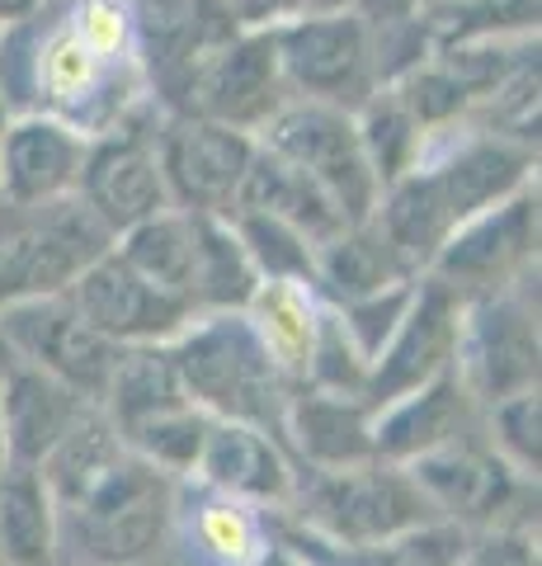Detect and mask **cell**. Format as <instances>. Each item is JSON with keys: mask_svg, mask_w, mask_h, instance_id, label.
Masks as SVG:
<instances>
[{"mask_svg": "<svg viewBox=\"0 0 542 566\" xmlns=\"http://www.w3.org/2000/svg\"><path fill=\"white\" fill-rule=\"evenodd\" d=\"M259 289L246 251L226 218L199 212V264H194V312H246Z\"/></svg>", "mask_w": 542, "mask_h": 566, "instance_id": "1f68e13d", "label": "cell"}, {"mask_svg": "<svg viewBox=\"0 0 542 566\" xmlns=\"http://www.w3.org/2000/svg\"><path fill=\"white\" fill-rule=\"evenodd\" d=\"M458 322H463V303L453 297L444 283H434L419 274L415 279V297L401 326L392 331V340L382 345V354L369 364V382H363V406L382 411L401 397L429 387L434 378L453 374L458 359Z\"/></svg>", "mask_w": 542, "mask_h": 566, "instance_id": "2e32d148", "label": "cell"}, {"mask_svg": "<svg viewBox=\"0 0 542 566\" xmlns=\"http://www.w3.org/2000/svg\"><path fill=\"white\" fill-rule=\"evenodd\" d=\"M481 434L519 476L538 482V472H542V397H538V387L486 406Z\"/></svg>", "mask_w": 542, "mask_h": 566, "instance_id": "d590c367", "label": "cell"}, {"mask_svg": "<svg viewBox=\"0 0 542 566\" xmlns=\"http://www.w3.org/2000/svg\"><path fill=\"white\" fill-rule=\"evenodd\" d=\"M538 270V185L519 189L514 199L467 218L458 232L434 251L425 264V279L444 283V289L471 303V297L500 293L519 283L523 274Z\"/></svg>", "mask_w": 542, "mask_h": 566, "instance_id": "7c38bea8", "label": "cell"}, {"mask_svg": "<svg viewBox=\"0 0 542 566\" xmlns=\"http://www.w3.org/2000/svg\"><path fill=\"white\" fill-rule=\"evenodd\" d=\"M255 142L302 170L344 212V222H369L378 212L382 185L369 166V151L359 142V123L349 109L317 104V99H288L255 133Z\"/></svg>", "mask_w": 542, "mask_h": 566, "instance_id": "9c48e42d", "label": "cell"}, {"mask_svg": "<svg viewBox=\"0 0 542 566\" xmlns=\"http://www.w3.org/2000/svg\"><path fill=\"white\" fill-rule=\"evenodd\" d=\"M538 270L523 274L519 283L486 297L463 303L458 322V359L453 374L463 378L467 397L481 406H496L514 392L538 387Z\"/></svg>", "mask_w": 542, "mask_h": 566, "instance_id": "30bf717a", "label": "cell"}, {"mask_svg": "<svg viewBox=\"0 0 542 566\" xmlns=\"http://www.w3.org/2000/svg\"><path fill=\"white\" fill-rule=\"evenodd\" d=\"M156 151H161V175L174 208L226 218L251 170L255 137L222 128V123L199 114H161Z\"/></svg>", "mask_w": 542, "mask_h": 566, "instance_id": "9a60e30c", "label": "cell"}, {"mask_svg": "<svg viewBox=\"0 0 542 566\" xmlns=\"http://www.w3.org/2000/svg\"><path fill=\"white\" fill-rule=\"evenodd\" d=\"M114 251L124 255L151 289H161L174 303L194 312V264H199V212L166 208L151 222L132 227L128 237L114 241ZM199 316V312H194Z\"/></svg>", "mask_w": 542, "mask_h": 566, "instance_id": "f1b7e54d", "label": "cell"}, {"mask_svg": "<svg viewBox=\"0 0 542 566\" xmlns=\"http://www.w3.org/2000/svg\"><path fill=\"white\" fill-rule=\"evenodd\" d=\"M0 349L10 359L33 364L47 378L66 382L85 401H99L109 368L118 359V345L104 340L66 293L0 303Z\"/></svg>", "mask_w": 542, "mask_h": 566, "instance_id": "4fadbf2b", "label": "cell"}, {"mask_svg": "<svg viewBox=\"0 0 542 566\" xmlns=\"http://www.w3.org/2000/svg\"><path fill=\"white\" fill-rule=\"evenodd\" d=\"M66 297L76 303V312L91 322L109 345H170L189 322L194 312L184 303H174L161 289L132 270V264L118 255V251H104L91 270H85Z\"/></svg>", "mask_w": 542, "mask_h": 566, "instance_id": "e0dca14e", "label": "cell"}, {"mask_svg": "<svg viewBox=\"0 0 542 566\" xmlns=\"http://www.w3.org/2000/svg\"><path fill=\"white\" fill-rule=\"evenodd\" d=\"M0 382H6V349H0ZM6 424H0V472H6Z\"/></svg>", "mask_w": 542, "mask_h": 566, "instance_id": "b9f144b4", "label": "cell"}, {"mask_svg": "<svg viewBox=\"0 0 542 566\" xmlns=\"http://www.w3.org/2000/svg\"><path fill=\"white\" fill-rule=\"evenodd\" d=\"M321 312L326 303L317 297L311 283H259L255 297L246 303V322L259 335V345L269 349V359L278 364L293 387L307 382V364H311V345L321 331Z\"/></svg>", "mask_w": 542, "mask_h": 566, "instance_id": "4316f807", "label": "cell"}, {"mask_svg": "<svg viewBox=\"0 0 542 566\" xmlns=\"http://www.w3.org/2000/svg\"><path fill=\"white\" fill-rule=\"evenodd\" d=\"M104 251L114 237L76 193L43 208L0 203V303L66 293Z\"/></svg>", "mask_w": 542, "mask_h": 566, "instance_id": "52a82bcc", "label": "cell"}, {"mask_svg": "<svg viewBox=\"0 0 542 566\" xmlns=\"http://www.w3.org/2000/svg\"><path fill=\"white\" fill-rule=\"evenodd\" d=\"M336 10H359V0H274V20H288V14H336Z\"/></svg>", "mask_w": 542, "mask_h": 566, "instance_id": "74e56055", "label": "cell"}, {"mask_svg": "<svg viewBox=\"0 0 542 566\" xmlns=\"http://www.w3.org/2000/svg\"><path fill=\"white\" fill-rule=\"evenodd\" d=\"M174 491V476L128 453L95 495L57 515L62 566H156L170 534Z\"/></svg>", "mask_w": 542, "mask_h": 566, "instance_id": "5b68a950", "label": "cell"}, {"mask_svg": "<svg viewBox=\"0 0 542 566\" xmlns=\"http://www.w3.org/2000/svg\"><path fill=\"white\" fill-rule=\"evenodd\" d=\"M354 123H359V142H363V151H369V166H373L382 189L392 180H401L429 147V137L419 133V123L401 109L382 85L354 109Z\"/></svg>", "mask_w": 542, "mask_h": 566, "instance_id": "d6a6232c", "label": "cell"}, {"mask_svg": "<svg viewBox=\"0 0 542 566\" xmlns=\"http://www.w3.org/2000/svg\"><path fill=\"white\" fill-rule=\"evenodd\" d=\"M0 104L6 114L57 118L81 137L151 104L132 0H47L24 24L0 29Z\"/></svg>", "mask_w": 542, "mask_h": 566, "instance_id": "6da1fadb", "label": "cell"}, {"mask_svg": "<svg viewBox=\"0 0 542 566\" xmlns=\"http://www.w3.org/2000/svg\"><path fill=\"white\" fill-rule=\"evenodd\" d=\"M166 349L184 382V397L203 416L255 424V430H265L284 444L293 382L278 374L269 349L251 331L246 312H203Z\"/></svg>", "mask_w": 542, "mask_h": 566, "instance_id": "3957f363", "label": "cell"}, {"mask_svg": "<svg viewBox=\"0 0 542 566\" xmlns=\"http://www.w3.org/2000/svg\"><path fill=\"white\" fill-rule=\"evenodd\" d=\"M66 382L39 374L24 359L6 354V382H0V424H6V463L10 468H39L52 453V444L91 411Z\"/></svg>", "mask_w": 542, "mask_h": 566, "instance_id": "603a6c76", "label": "cell"}, {"mask_svg": "<svg viewBox=\"0 0 542 566\" xmlns=\"http://www.w3.org/2000/svg\"><path fill=\"white\" fill-rule=\"evenodd\" d=\"M95 406L109 416L118 439H124L142 420L166 416L174 406H189V397H184V382L174 374L166 345H124Z\"/></svg>", "mask_w": 542, "mask_h": 566, "instance_id": "83f0119b", "label": "cell"}, {"mask_svg": "<svg viewBox=\"0 0 542 566\" xmlns=\"http://www.w3.org/2000/svg\"><path fill=\"white\" fill-rule=\"evenodd\" d=\"M91 137L43 114H10L0 128V203L43 208L72 199Z\"/></svg>", "mask_w": 542, "mask_h": 566, "instance_id": "d6986e66", "label": "cell"}, {"mask_svg": "<svg viewBox=\"0 0 542 566\" xmlns=\"http://www.w3.org/2000/svg\"><path fill=\"white\" fill-rule=\"evenodd\" d=\"M236 10H246L255 24H265V20H274V0H232Z\"/></svg>", "mask_w": 542, "mask_h": 566, "instance_id": "60d3db41", "label": "cell"}, {"mask_svg": "<svg viewBox=\"0 0 542 566\" xmlns=\"http://www.w3.org/2000/svg\"><path fill=\"white\" fill-rule=\"evenodd\" d=\"M124 458H128V449L109 424V416H104L99 406H91V411L52 444V453L33 472H39L47 501L57 505V515H62V510H76L85 495H95L104 482H109Z\"/></svg>", "mask_w": 542, "mask_h": 566, "instance_id": "484cf974", "label": "cell"}, {"mask_svg": "<svg viewBox=\"0 0 542 566\" xmlns=\"http://www.w3.org/2000/svg\"><path fill=\"white\" fill-rule=\"evenodd\" d=\"M471 430H481V406L467 397L458 374H444L419 392L373 411V458L406 468Z\"/></svg>", "mask_w": 542, "mask_h": 566, "instance_id": "44dd1931", "label": "cell"}, {"mask_svg": "<svg viewBox=\"0 0 542 566\" xmlns=\"http://www.w3.org/2000/svg\"><path fill=\"white\" fill-rule=\"evenodd\" d=\"M415 6H419V10H429V6H448V0H415Z\"/></svg>", "mask_w": 542, "mask_h": 566, "instance_id": "7bdbcfd3", "label": "cell"}, {"mask_svg": "<svg viewBox=\"0 0 542 566\" xmlns=\"http://www.w3.org/2000/svg\"><path fill=\"white\" fill-rule=\"evenodd\" d=\"M293 99H317L354 114L378 91V39L363 10L265 20Z\"/></svg>", "mask_w": 542, "mask_h": 566, "instance_id": "ba28073f", "label": "cell"}, {"mask_svg": "<svg viewBox=\"0 0 542 566\" xmlns=\"http://www.w3.org/2000/svg\"><path fill=\"white\" fill-rule=\"evenodd\" d=\"M232 212H265L274 222H288L293 232H302L311 245H326L330 237L344 232V212L326 199V193L307 180L297 166H288L284 156L265 151L255 142V156H251V170L236 189V203ZM226 212V218H232Z\"/></svg>", "mask_w": 542, "mask_h": 566, "instance_id": "d4e9b609", "label": "cell"}, {"mask_svg": "<svg viewBox=\"0 0 542 566\" xmlns=\"http://www.w3.org/2000/svg\"><path fill=\"white\" fill-rule=\"evenodd\" d=\"M0 566H62L57 505L33 468L0 472Z\"/></svg>", "mask_w": 542, "mask_h": 566, "instance_id": "f546056e", "label": "cell"}, {"mask_svg": "<svg viewBox=\"0 0 542 566\" xmlns=\"http://www.w3.org/2000/svg\"><path fill=\"white\" fill-rule=\"evenodd\" d=\"M161 114L166 109H156V99H151L137 114H128L118 128L91 137V151H85L76 199L95 212L99 227L114 241L128 237L132 227L151 222L156 212L174 208L166 175H161V151H156Z\"/></svg>", "mask_w": 542, "mask_h": 566, "instance_id": "8fae6325", "label": "cell"}, {"mask_svg": "<svg viewBox=\"0 0 542 566\" xmlns=\"http://www.w3.org/2000/svg\"><path fill=\"white\" fill-rule=\"evenodd\" d=\"M411 297H415V279L411 283H396V289H387V293H373V297H359V303L336 307V316H340L344 331H349V340L359 345V354L369 364L382 354V345L392 340V331L401 326V316H406Z\"/></svg>", "mask_w": 542, "mask_h": 566, "instance_id": "8d00e7d4", "label": "cell"}, {"mask_svg": "<svg viewBox=\"0 0 542 566\" xmlns=\"http://www.w3.org/2000/svg\"><path fill=\"white\" fill-rule=\"evenodd\" d=\"M415 486L425 491L434 520L463 534H491V528H538V482L519 476L504 458L471 430L453 444L406 463Z\"/></svg>", "mask_w": 542, "mask_h": 566, "instance_id": "8992f818", "label": "cell"}, {"mask_svg": "<svg viewBox=\"0 0 542 566\" xmlns=\"http://www.w3.org/2000/svg\"><path fill=\"white\" fill-rule=\"evenodd\" d=\"M189 482H199L217 495H232V501H246L269 515V510H288L297 468L274 434L255 430V424L213 420Z\"/></svg>", "mask_w": 542, "mask_h": 566, "instance_id": "ffe728a7", "label": "cell"}, {"mask_svg": "<svg viewBox=\"0 0 542 566\" xmlns=\"http://www.w3.org/2000/svg\"><path fill=\"white\" fill-rule=\"evenodd\" d=\"M288 515L302 538L330 553H349V547H369L415 524H429L434 510L406 468L369 458L336 472H297Z\"/></svg>", "mask_w": 542, "mask_h": 566, "instance_id": "277c9868", "label": "cell"}, {"mask_svg": "<svg viewBox=\"0 0 542 566\" xmlns=\"http://www.w3.org/2000/svg\"><path fill=\"white\" fill-rule=\"evenodd\" d=\"M419 279L406 255L387 241V232L369 218V222H349L340 237H330L317 245V264H311V289L326 307H344L359 297L387 293L396 283Z\"/></svg>", "mask_w": 542, "mask_h": 566, "instance_id": "cb8c5ba5", "label": "cell"}, {"mask_svg": "<svg viewBox=\"0 0 542 566\" xmlns=\"http://www.w3.org/2000/svg\"><path fill=\"white\" fill-rule=\"evenodd\" d=\"M47 6V0H0V29H10V24H24L29 14H39Z\"/></svg>", "mask_w": 542, "mask_h": 566, "instance_id": "f35d334b", "label": "cell"}, {"mask_svg": "<svg viewBox=\"0 0 542 566\" xmlns=\"http://www.w3.org/2000/svg\"><path fill=\"white\" fill-rule=\"evenodd\" d=\"M284 449L297 472H336L373 458V411L359 397L293 387Z\"/></svg>", "mask_w": 542, "mask_h": 566, "instance_id": "7402d4cb", "label": "cell"}, {"mask_svg": "<svg viewBox=\"0 0 542 566\" xmlns=\"http://www.w3.org/2000/svg\"><path fill=\"white\" fill-rule=\"evenodd\" d=\"M269 553L274 547H269L265 510L217 495L199 482H180L161 557H174L180 566H189L194 557L203 566H265Z\"/></svg>", "mask_w": 542, "mask_h": 566, "instance_id": "ac0fdd59", "label": "cell"}, {"mask_svg": "<svg viewBox=\"0 0 542 566\" xmlns=\"http://www.w3.org/2000/svg\"><path fill=\"white\" fill-rule=\"evenodd\" d=\"M232 232L246 251L251 270L259 283H311V264H317V245L288 222H274L265 212H232Z\"/></svg>", "mask_w": 542, "mask_h": 566, "instance_id": "e575fe53", "label": "cell"}, {"mask_svg": "<svg viewBox=\"0 0 542 566\" xmlns=\"http://www.w3.org/2000/svg\"><path fill=\"white\" fill-rule=\"evenodd\" d=\"M467 538L463 528H453L444 520H429V524H415L406 534L396 538H382V543H369V547H349V553H330L321 547V557H311V566H463V553H467Z\"/></svg>", "mask_w": 542, "mask_h": 566, "instance_id": "836d02e7", "label": "cell"}, {"mask_svg": "<svg viewBox=\"0 0 542 566\" xmlns=\"http://www.w3.org/2000/svg\"><path fill=\"white\" fill-rule=\"evenodd\" d=\"M538 6L542 0H448V6L419 10L415 20L425 29L429 48L491 43V39H538Z\"/></svg>", "mask_w": 542, "mask_h": 566, "instance_id": "4dcf8cb0", "label": "cell"}, {"mask_svg": "<svg viewBox=\"0 0 542 566\" xmlns=\"http://www.w3.org/2000/svg\"><path fill=\"white\" fill-rule=\"evenodd\" d=\"M529 185H538V142L463 123L444 137H429L425 156L382 189L373 222L406 255L411 270L425 274L448 232H458L477 212L514 199Z\"/></svg>", "mask_w": 542, "mask_h": 566, "instance_id": "7a4b0ae2", "label": "cell"}, {"mask_svg": "<svg viewBox=\"0 0 542 566\" xmlns=\"http://www.w3.org/2000/svg\"><path fill=\"white\" fill-rule=\"evenodd\" d=\"M288 99L293 91L284 81V66H278L269 24H246L232 43H222L194 71V81L184 85V95L170 114H199L222 123V128L255 137Z\"/></svg>", "mask_w": 542, "mask_h": 566, "instance_id": "5bb4252c", "label": "cell"}, {"mask_svg": "<svg viewBox=\"0 0 542 566\" xmlns=\"http://www.w3.org/2000/svg\"><path fill=\"white\" fill-rule=\"evenodd\" d=\"M369 6H382V24H387V20H406V6H415V0H359V10Z\"/></svg>", "mask_w": 542, "mask_h": 566, "instance_id": "ab89813d", "label": "cell"}]
</instances>
